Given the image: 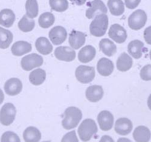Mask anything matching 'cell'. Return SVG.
Instances as JSON below:
<instances>
[{
	"label": "cell",
	"mask_w": 151,
	"mask_h": 142,
	"mask_svg": "<svg viewBox=\"0 0 151 142\" xmlns=\"http://www.w3.org/2000/svg\"><path fill=\"white\" fill-rule=\"evenodd\" d=\"M41 138L40 131L34 127H28L23 133V138L25 142H39Z\"/></svg>",
	"instance_id": "cell-26"
},
{
	"label": "cell",
	"mask_w": 151,
	"mask_h": 142,
	"mask_svg": "<svg viewBox=\"0 0 151 142\" xmlns=\"http://www.w3.org/2000/svg\"><path fill=\"white\" fill-rule=\"evenodd\" d=\"M133 137L136 142H149L151 138V132L145 126H139L133 131Z\"/></svg>",
	"instance_id": "cell-19"
},
{
	"label": "cell",
	"mask_w": 151,
	"mask_h": 142,
	"mask_svg": "<svg viewBox=\"0 0 151 142\" xmlns=\"http://www.w3.org/2000/svg\"><path fill=\"white\" fill-rule=\"evenodd\" d=\"M70 2H72L73 3L76 4V5H79V6H80V5H83L86 2L87 0H70Z\"/></svg>",
	"instance_id": "cell-40"
},
{
	"label": "cell",
	"mask_w": 151,
	"mask_h": 142,
	"mask_svg": "<svg viewBox=\"0 0 151 142\" xmlns=\"http://www.w3.org/2000/svg\"><path fill=\"white\" fill-rule=\"evenodd\" d=\"M4 99H5V95H4V93L2 90L0 89V104L3 102Z\"/></svg>",
	"instance_id": "cell-42"
},
{
	"label": "cell",
	"mask_w": 151,
	"mask_h": 142,
	"mask_svg": "<svg viewBox=\"0 0 151 142\" xmlns=\"http://www.w3.org/2000/svg\"><path fill=\"white\" fill-rule=\"evenodd\" d=\"M88 9L85 16L88 19H93L101 14H107V8L101 0H93L88 3Z\"/></svg>",
	"instance_id": "cell-8"
},
{
	"label": "cell",
	"mask_w": 151,
	"mask_h": 142,
	"mask_svg": "<svg viewBox=\"0 0 151 142\" xmlns=\"http://www.w3.org/2000/svg\"><path fill=\"white\" fill-rule=\"evenodd\" d=\"M39 25L42 28H49L55 22V16L52 13L45 12L41 14L39 18Z\"/></svg>",
	"instance_id": "cell-30"
},
{
	"label": "cell",
	"mask_w": 151,
	"mask_h": 142,
	"mask_svg": "<svg viewBox=\"0 0 151 142\" xmlns=\"http://www.w3.org/2000/svg\"><path fill=\"white\" fill-rule=\"evenodd\" d=\"M67 36L66 30L62 26H56L49 32V38L54 45L62 44L66 40Z\"/></svg>",
	"instance_id": "cell-11"
},
{
	"label": "cell",
	"mask_w": 151,
	"mask_h": 142,
	"mask_svg": "<svg viewBox=\"0 0 151 142\" xmlns=\"http://www.w3.org/2000/svg\"><path fill=\"white\" fill-rule=\"evenodd\" d=\"M49 5L53 11L56 12H64L68 9V0H49Z\"/></svg>",
	"instance_id": "cell-33"
},
{
	"label": "cell",
	"mask_w": 151,
	"mask_h": 142,
	"mask_svg": "<svg viewBox=\"0 0 151 142\" xmlns=\"http://www.w3.org/2000/svg\"><path fill=\"white\" fill-rule=\"evenodd\" d=\"M147 16L143 10H136L131 14L128 18V26L133 30H141L145 25Z\"/></svg>",
	"instance_id": "cell-4"
},
{
	"label": "cell",
	"mask_w": 151,
	"mask_h": 142,
	"mask_svg": "<svg viewBox=\"0 0 151 142\" xmlns=\"http://www.w3.org/2000/svg\"><path fill=\"white\" fill-rule=\"evenodd\" d=\"M97 71L101 76L107 77L110 76L114 70L113 62L107 58H101L97 63Z\"/></svg>",
	"instance_id": "cell-16"
},
{
	"label": "cell",
	"mask_w": 151,
	"mask_h": 142,
	"mask_svg": "<svg viewBox=\"0 0 151 142\" xmlns=\"http://www.w3.org/2000/svg\"><path fill=\"white\" fill-rule=\"evenodd\" d=\"M150 60H151V50L150 51Z\"/></svg>",
	"instance_id": "cell-44"
},
{
	"label": "cell",
	"mask_w": 151,
	"mask_h": 142,
	"mask_svg": "<svg viewBox=\"0 0 151 142\" xmlns=\"http://www.w3.org/2000/svg\"><path fill=\"white\" fill-rule=\"evenodd\" d=\"M95 69L93 67L80 65L75 71L76 79L82 84L91 83L95 78Z\"/></svg>",
	"instance_id": "cell-5"
},
{
	"label": "cell",
	"mask_w": 151,
	"mask_h": 142,
	"mask_svg": "<svg viewBox=\"0 0 151 142\" xmlns=\"http://www.w3.org/2000/svg\"><path fill=\"white\" fill-rule=\"evenodd\" d=\"M114 129L117 134L127 136L133 130V123L129 118H120L116 121Z\"/></svg>",
	"instance_id": "cell-15"
},
{
	"label": "cell",
	"mask_w": 151,
	"mask_h": 142,
	"mask_svg": "<svg viewBox=\"0 0 151 142\" xmlns=\"http://www.w3.org/2000/svg\"><path fill=\"white\" fill-rule=\"evenodd\" d=\"M96 50L92 45H87L82 47L78 53V59L82 63H88L95 58Z\"/></svg>",
	"instance_id": "cell-18"
},
{
	"label": "cell",
	"mask_w": 151,
	"mask_h": 142,
	"mask_svg": "<svg viewBox=\"0 0 151 142\" xmlns=\"http://www.w3.org/2000/svg\"><path fill=\"white\" fill-rule=\"evenodd\" d=\"M99 48L101 51L107 56H112L117 51L116 44L108 39H102L99 42Z\"/></svg>",
	"instance_id": "cell-27"
},
{
	"label": "cell",
	"mask_w": 151,
	"mask_h": 142,
	"mask_svg": "<svg viewBox=\"0 0 151 142\" xmlns=\"http://www.w3.org/2000/svg\"><path fill=\"white\" fill-rule=\"evenodd\" d=\"M141 0H124V4L125 6L127 7L128 9H135L136 7L139 6L140 4Z\"/></svg>",
	"instance_id": "cell-37"
},
{
	"label": "cell",
	"mask_w": 151,
	"mask_h": 142,
	"mask_svg": "<svg viewBox=\"0 0 151 142\" xmlns=\"http://www.w3.org/2000/svg\"><path fill=\"white\" fill-rule=\"evenodd\" d=\"M108 36L111 39L119 44L124 43L127 38L126 30L119 24H113L111 25L109 29Z\"/></svg>",
	"instance_id": "cell-9"
},
{
	"label": "cell",
	"mask_w": 151,
	"mask_h": 142,
	"mask_svg": "<svg viewBox=\"0 0 151 142\" xmlns=\"http://www.w3.org/2000/svg\"><path fill=\"white\" fill-rule=\"evenodd\" d=\"M133 66V59L127 53H122L119 56L116 62L117 70L121 72L128 71Z\"/></svg>",
	"instance_id": "cell-24"
},
{
	"label": "cell",
	"mask_w": 151,
	"mask_h": 142,
	"mask_svg": "<svg viewBox=\"0 0 151 142\" xmlns=\"http://www.w3.org/2000/svg\"><path fill=\"white\" fill-rule=\"evenodd\" d=\"M17 109L12 103H6L0 110V123L4 126H9L14 121Z\"/></svg>",
	"instance_id": "cell-6"
},
{
	"label": "cell",
	"mask_w": 151,
	"mask_h": 142,
	"mask_svg": "<svg viewBox=\"0 0 151 142\" xmlns=\"http://www.w3.org/2000/svg\"><path fill=\"white\" fill-rule=\"evenodd\" d=\"M104 90L100 85H92L87 88L85 91L86 98L91 102H98L102 98Z\"/></svg>",
	"instance_id": "cell-17"
},
{
	"label": "cell",
	"mask_w": 151,
	"mask_h": 142,
	"mask_svg": "<svg viewBox=\"0 0 151 142\" xmlns=\"http://www.w3.org/2000/svg\"><path fill=\"white\" fill-rule=\"evenodd\" d=\"M82 118V113L79 108L70 107L65 111V118L62 121V125L65 130H72L78 126Z\"/></svg>",
	"instance_id": "cell-1"
},
{
	"label": "cell",
	"mask_w": 151,
	"mask_h": 142,
	"mask_svg": "<svg viewBox=\"0 0 151 142\" xmlns=\"http://www.w3.org/2000/svg\"><path fill=\"white\" fill-rule=\"evenodd\" d=\"M16 16L11 9H3L0 11V24L5 27H11L14 24Z\"/></svg>",
	"instance_id": "cell-23"
},
{
	"label": "cell",
	"mask_w": 151,
	"mask_h": 142,
	"mask_svg": "<svg viewBox=\"0 0 151 142\" xmlns=\"http://www.w3.org/2000/svg\"><path fill=\"white\" fill-rule=\"evenodd\" d=\"M46 79V72L43 69L38 68L31 71L29 75V81L32 85L39 86L44 83Z\"/></svg>",
	"instance_id": "cell-25"
},
{
	"label": "cell",
	"mask_w": 151,
	"mask_h": 142,
	"mask_svg": "<svg viewBox=\"0 0 151 142\" xmlns=\"http://www.w3.org/2000/svg\"><path fill=\"white\" fill-rule=\"evenodd\" d=\"M43 64V58L36 53H30L24 56L21 60V67L25 71H30Z\"/></svg>",
	"instance_id": "cell-7"
},
{
	"label": "cell",
	"mask_w": 151,
	"mask_h": 142,
	"mask_svg": "<svg viewBox=\"0 0 151 142\" xmlns=\"http://www.w3.org/2000/svg\"><path fill=\"white\" fill-rule=\"evenodd\" d=\"M140 77L142 80L151 81V65H147L144 66L140 70Z\"/></svg>",
	"instance_id": "cell-35"
},
{
	"label": "cell",
	"mask_w": 151,
	"mask_h": 142,
	"mask_svg": "<svg viewBox=\"0 0 151 142\" xmlns=\"http://www.w3.org/2000/svg\"><path fill=\"white\" fill-rule=\"evenodd\" d=\"M43 142H51L50 141H43Z\"/></svg>",
	"instance_id": "cell-45"
},
{
	"label": "cell",
	"mask_w": 151,
	"mask_h": 142,
	"mask_svg": "<svg viewBox=\"0 0 151 142\" xmlns=\"http://www.w3.org/2000/svg\"><path fill=\"white\" fill-rule=\"evenodd\" d=\"M98 131V127L95 121L91 118L84 120L78 128V133L81 140L87 142L92 138Z\"/></svg>",
	"instance_id": "cell-3"
},
{
	"label": "cell",
	"mask_w": 151,
	"mask_h": 142,
	"mask_svg": "<svg viewBox=\"0 0 151 142\" xmlns=\"http://www.w3.org/2000/svg\"><path fill=\"white\" fill-rule=\"evenodd\" d=\"M18 27L20 30L24 33L30 32L33 30L35 27V21L33 19H30L26 15L23 16L18 23Z\"/></svg>",
	"instance_id": "cell-32"
},
{
	"label": "cell",
	"mask_w": 151,
	"mask_h": 142,
	"mask_svg": "<svg viewBox=\"0 0 151 142\" xmlns=\"http://www.w3.org/2000/svg\"><path fill=\"white\" fill-rule=\"evenodd\" d=\"M147 106H148V108L151 110V94L149 95V97H148Z\"/></svg>",
	"instance_id": "cell-43"
},
{
	"label": "cell",
	"mask_w": 151,
	"mask_h": 142,
	"mask_svg": "<svg viewBox=\"0 0 151 142\" xmlns=\"http://www.w3.org/2000/svg\"><path fill=\"white\" fill-rule=\"evenodd\" d=\"M26 16L30 19L36 18L39 14V5L36 0H27L25 3Z\"/></svg>",
	"instance_id": "cell-31"
},
{
	"label": "cell",
	"mask_w": 151,
	"mask_h": 142,
	"mask_svg": "<svg viewBox=\"0 0 151 142\" xmlns=\"http://www.w3.org/2000/svg\"><path fill=\"white\" fill-rule=\"evenodd\" d=\"M97 121L101 130L109 131L113 127L114 118L113 114L110 111L102 110L99 113L97 116Z\"/></svg>",
	"instance_id": "cell-12"
},
{
	"label": "cell",
	"mask_w": 151,
	"mask_h": 142,
	"mask_svg": "<svg viewBox=\"0 0 151 142\" xmlns=\"http://www.w3.org/2000/svg\"><path fill=\"white\" fill-rule=\"evenodd\" d=\"M86 41V34L78 30H72L69 36L70 46L74 50H78L85 44Z\"/></svg>",
	"instance_id": "cell-14"
},
{
	"label": "cell",
	"mask_w": 151,
	"mask_h": 142,
	"mask_svg": "<svg viewBox=\"0 0 151 142\" xmlns=\"http://www.w3.org/2000/svg\"><path fill=\"white\" fill-rule=\"evenodd\" d=\"M54 56L58 60L70 62L76 59V52L73 49L68 46H60L56 48Z\"/></svg>",
	"instance_id": "cell-10"
},
{
	"label": "cell",
	"mask_w": 151,
	"mask_h": 142,
	"mask_svg": "<svg viewBox=\"0 0 151 142\" xmlns=\"http://www.w3.org/2000/svg\"><path fill=\"white\" fill-rule=\"evenodd\" d=\"M22 83L20 79L17 78H11L8 79L4 85V89L6 94L11 96H14L19 94L22 90Z\"/></svg>",
	"instance_id": "cell-13"
},
{
	"label": "cell",
	"mask_w": 151,
	"mask_h": 142,
	"mask_svg": "<svg viewBox=\"0 0 151 142\" xmlns=\"http://www.w3.org/2000/svg\"><path fill=\"white\" fill-rule=\"evenodd\" d=\"M117 142H133V141H130V139L127 138H119V140L117 141Z\"/></svg>",
	"instance_id": "cell-41"
},
{
	"label": "cell",
	"mask_w": 151,
	"mask_h": 142,
	"mask_svg": "<svg viewBox=\"0 0 151 142\" xmlns=\"http://www.w3.org/2000/svg\"><path fill=\"white\" fill-rule=\"evenodd\" d=\"M1 142H21L18 135L11 131H7L2 134Z\"/></svg>",
	"instance_id": "cell-34"
},
{
	"label": "cell",
	"mask_w": 151,
	"mask_h": 142,
	"mask_svg": "<svg viewBox=\"0 0 151 142\" xmlns=\"http://www.w3.org/2000/svg\"><path fill=\"white\" fill-rule=\"evenodd\" d=\"M143 49L144 43L138 39L133 40L127 45V51L129 54L136 59H139L142 57Z\"/></svg>",
	"instance_id": "cell-21"
},
{
	"label": "cell",
	"mask_w": 151,
	"mask_h": 142,
	"mask_svg": "<svg viewBox=\"0 0 151 142\" xmlns=\"http://www.w3.org/2000/svg\"><path fill=\"white\" fill-rule=\"evenodd\" d=\"M99 142H115L113 141V139L110 136H103L100 139Z\"/></svg>",
	"instance_id": "cell-39"
},
{
	"label": "cell",
	"mask_w": 151,
	"mask_h": 142,
	"mask_svg": "<svg viewBox=\"0 0 151 142\" xmlns=\"http://www.w3.org/2000/svg\"><path fill=\"white\" fill-rule=\"evenodd\" d=\"M32 50V45L30 43L25 41H18L13 44L11 52L16 56H22V55L28 53Z\"/></svg>",
	"instance_id": "cell-20"
},
{
	"label": "cell",
	"mask_w": 151,
	"mask_h": 142,
	"mask_svg": "<svg viewBox=\"0 0 151 142\" xmlns=\"http://www.w3.org/2000/svg\"><path fill=\"white\" fill-rule=\"evenodd\" d=\"M144 39L147 44L151 45V26L147 27L144 31Z\"/></svg>",
	"instance_id": "cell-38"
},
{
	"label": "cell",
	"mask_w": 151,
	"mask_h": 142,
	"mask_svg": "<svg viewBox=\"0 0 151 142\" xmlns=\"http://www.w3.org/2000/svg\"><path fill=\"white\" fill-rule=\"evenodd\" d=\"M108 27V16L107 14H101L96 16L90 24L91 34L96 37H103Z\"/></svg>",
	"instance_id": "cell-2"
},
{
	"label": "cell",
	"mask_w": 151,
	"mask_h": 142,
	"mask_svg": "<svg viewBox=\"0 0 151 142\" xmlns=\"http://www.w3.org/2000/svg\"><path fill=\"white\" fill-rule=\"evenodd\" d=\"M61 142H79L77 136L76 134V131L73 130V131L66 133L62 138Z\"/></svg>",
	"instance_id": "cell-36"
},
{
	"label": "cell",
	"mask_w": 151,
	"mask_h": 142,
	"mask_svg": "<svg viewBox=\"0 0 151 142\" xmlns=\"http://www.w3.org/2000/svg\"><path fill=\"white\" fill-rule=\"evenodd\" d=\"M35 46L37 51L42 55H49L53 51V46L46 37H40L36 39Z\"/></svg>",
	"instance_id": "cell-22"
},
{
	"label": "cell",
	"mask_w": 151,
	"mask_h": 142,
	"mask_svg": "<svg viewBox=\"0 0 151 142\" xmlns=\"http://www.w3.org/2000/svg\"><path fill=\"white\" fill-rule=\"evenodd\" d=\"M14 36L10 30L0 27V48L7 49L13 42Z\"/></svg>",
	"instance_id": "cell-29"
},
{
	"label": "cell",
	"mask_w": 151,
	"mask_h": 142,
	"mask_svg": "<svg viewBox=\"0 0 151 142\" xmlns=\"http://www.w3.org/2000/svg\"><path fill=\"white\" fill-rule=\"evenodd\" d=\"M107 7L110 14L113 16H121L124 12V4L122 0H108Z\"/></svg>",
	"instance_id": "cell-28"
}]
</instances>
